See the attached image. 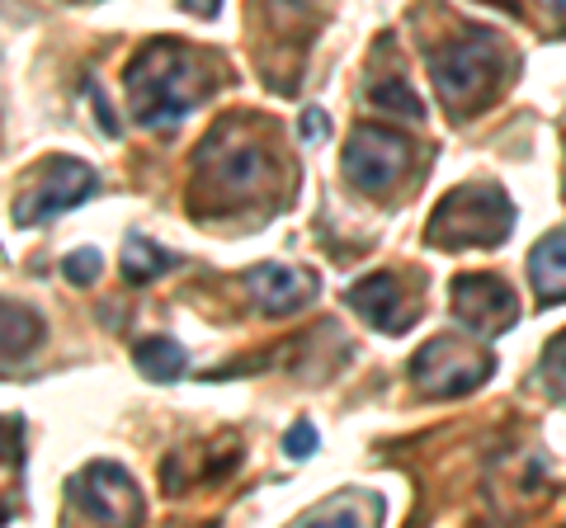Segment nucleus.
<instances>
[{
  "label": "nucleus",
  "instance_id": "nucleus-1",
  "mask_svg": "<svg viewBox=\"0 0 566 528\" xmlns=\"http://www.w3.org/2000/svg\"><path fill=\"white\" fill-rule=\"evenodd\" d=\"M123 85H128V109H133V118L142 123V128L166 133L208 95L212 72L193 47L156 39L128 62Z\"/></svg>",
  "mask_w": 566,
  "mask_h": 528
},
{
  "label": "nucleus",
  "instance_id": "nucleus-2",
  "mask_svg": "<svg viewBox=\"0 0 566 528\" xmlns=\"http://www.w3.org/2000/svg\"><path fill=\"white\" fill-rule=\"evenodd\" d=\"M515 226V203L501 184H458L434 203L430 245L439 251H491Z\"/></svg>",
  "mask_w": 566,
  "mask_h": 528
},
{
  "label": "nucleus",
  "instance_id": "nucleus-3",
  "mask_svg": "<svg viewBox=\"0 0 566 528\" xmlns=\"http://www.w3.org/2000/svg\"><path fill=\"white\" fill-rule=\"evenodd\" d=\"M501 66H505V52L486 29H472V33H463V39H453L439 52H430L434 91L444 104H453V109L482 104L495 91V81H501Z\"/></svg>",
  "mask_w": 566,
  "mask_h": 528
},
{
  "label": "nucleus",
  "instance_id": "nucleus-4",
  "mask_svg": "<svg viewBox=\"0 0 566 528\" xmlns=\"http://www.w3.org/2000/svg\"><path fill=\"white\" fill-rule=\"evenodd\" d=\"M491 355L486 349H476L472 340H458V336H434L430 345L416 349L411 359V382L416 392L434 397V401H449V397H468L472 387H482L486 373H491Z\"/></svg>",
  "mask_w": 566,
  "mask_h": 528
},
{
  "label": "nucleus",
  "instance_id": "nucleus-5",
  "mask_svg": "<svg viewBox=\"0 0 566 528\" xmlns=\"http://www.w3.org/2000/svg\"><path fill=\"white\" fill-rule=\"evenodd\" d=\"M95 189H99V175L85 161H76V156H52V161L39 166L33 184L24 189V199L14 203V222L43 226L57 213H71V208H81L85 199H95Z\"/></svg>",
  "mask_w": 566,
  "mask_h": 528
},
{
  "label": "nucleus",
  "instance_id": "nucleus-6",
  "mask_svg": "<svg viewBox=\"0 0 566 528\" xmlns=\"http://www.w3.org/2000/svg\"><path fill=\"white\" fill-rule=\"evenodd\" d=\"M193 170H199V180L212 193H222V199H245V193L264 180V151L237 123H222L212 137H203L199 156H193Z\"/></svg>",
  "mask_w": 566,
  "mask_h": 528
},
{
  "label": "nucleus",
  "instance_id": "nucleus-7",
  "mask_svg": "<svg viewBox=\"0 0 566 528\" xmlns=\"http://www.w3.org/2000/svg\"><path fill=\"white\" fill-rule=\"evenodd\" d=\"M406 166H411V142L382 123H359L340 151L345 180L364 193H387L406 175Z\"/></svg>",
  "mask_w": 566,
  "mask_h": 528
},
{
  "label": "nucleus",
  "instance_id": "nucleus-8",
  "mask_svg": "<svg viewBox=\"0 0 566 528\" xmlns=\"http://www.w3.org/2000/svg\"><path fill=\"white\" fill-rule=\"evenodd\" d=\"M71 500L85 519L95 524H137L142 519V496L137 482L118 463H91L71 482Z\"/></svg>",
  "mask_w": 566,
  "mask_h": 528
},
{
  "label": "nucleus",
  "instance_id": "nucleus-9",
  "mask_svg": "<svg viewBox=\"0 0 566 528\" xmlns=\"http://www.w3.org/2000/svg\"><path fill=\"white\" fill-rule=\"evenodd\" d=\"M453 316L463 321L472 336H501V330L515 326V293H510L505 278H495V274H458L453 278Z\"/></svg>",
  "mask_w": 566,
  "mask_h": 528
},
{
  "label": "nucleus",
  "instance_id": "nucleus-10",
  "mask_svg": "<svg viewBox=\"0 0 566 528\" xmlns=\"http://www.w3.org/2000/svg\"><path fill=\"white\" fill-rule=\"evenodd\" d=\"M245 288H251L255 307L264 316H293V311H303L316 297L322 278H316L312 270H297V264L264 260V264H255V270L245 274Z\"/></svg>",
  "mask_w": 566,
  "mask_h": 528
},
{
  "label": "nucleus",
  "instance_id": "nucleus-11",
  "mask_svg": "<svg viewBox=\"0 0 566 528\" xmlns=\"http://www.w3.org/2000/svg\"><path fill=\"white\" fill-rule=\"evenodd\" d=\"M349 307L359 311L374 330H387V336L411 330L416 316H420V303H416V297H406L397 274H368V278H359V284L349 288Z\"/></svg>",
  "mask_w": 566,
  "mask_h": 528
},
{
  "label": "nucleus",
  "instance_id": "nucleus-12",
  "mask_svg": "<svg viewBox=\"0 0 566 528\" xmlns=\"http://www.w3.org/2000/svg\"><path fill=\"white\" fill-rule=\"evenodd\" d=\"M528 278H534V293L547 303H566V226L547 232L534 255H528Z\"/></svg>",
  "mask_w": 566,
  "mask_h": 528
},
{
  "label": "nucleus",
  "instance_id": "nucleus-13",
  "mask_svg": "<svg viewBox=\"0 0 566 528\" xmlns=\"http://www.w3.org/2000/svg\"><path fill=\"white\" fill-rule=\"evenodd\" d=\"M48 326L43 316L33 307H20V303H0V359H24L33 349L43 345Z\"/></svg>",
  "mask_w": 566,
  "mask_h": 528
},
{
  "label": "nucleus",
  "instance_id": "nucleus-14",
  "mask_svg": "<svg viewBox=\"0 0 566 528\" xmlns=\"http://www.w3.org/2000/svg\"><path fill=\"white\" fill-rule=\"evenodd\" d=\"M382 519V496L374 490H340L326 505L303 515V524H378Z\"/></svg>",
  "mask_w": 566,
  "mask_h": 528
},
{
  "label": "nucleus",
  "instance_id": "nucleus-15",
  "mask_svg": "<svg viewBox=\"0 0 566 528\" xmlns=\"http://www.w3.org/2000/svg\"><path fill=\"white\" fill-rule=\"evenodd\" d=\"M170 270H175V255L166 245H156L151 236L123 241V278H128V284H151V278H161Z\"/></svg>",
  "mask_w": 566,
  "mask_h": 528
},
{
  "label": "nucleus",
  "instance_id": "nucleus-16",
  "mask_svg": "<svg viewBox=\"0 0 566 528\" xmlns=\"http://www.w3.org/2000/svg\"><path fill=\"white\" fill-rule=\"evenodd\" d=\"M133 359H137L142 373L156 378V382L180 378V373H185V363H189L185 345H180V340H170V336H147V340H137V345H133Z\"/></svg>",
  "mask_w": 566,
  "mask_h": 528
},
{
  "label": "nucleus",
  "instance_id": "nucleus-17",
  "mask_svg": "<svg viewBox=\"0 0 566 528\" xmlns=\"http://www.w3.org/2000/svg\"><path fill=\"white\" fill-rule=\"evenodd\" d=\"M368 99L378 104V109H387V114H401V118H411V123H420L424 118V104H420V95L406 85L401 76H392V81H374L368 85Z\"/></svg>",
  "mask_w": 566,
  "mask_h": 528
},
{
  "label": "nucleus",
  "instance_id": "nucleus-18",
  "mask_svg": "<svg viewBox=\"0 0 566 528\" xmlns=\"http://www.w3.org/2000/svg\"><path fill=\"white\" fill-rule=\"evenodd\" d=\"M99 270H104V255H99V251H91V245H81V251H71V255L62 260V274H66V284H76V288L95 284V278H99Z\"/></svg>",
  "mask_w": 566,
  "mask_h": 528
},
{
  "label": "nucleus",
  "instance_id": "nucleus-19",
  "mask_svg": "<svg viewBox=\"0 0 566 528\" xmlns=\"http://www.w3.org/2000/svg\"><path fill=\"white\" fill-rule=\"evenodd\" d=\"M543 378L553 382L557 392H566V330H562V336H557L553 345L543 349Z\"/></svg>",
  "mask_w": 566,
  "mask_h": 528
},
{
  "label": "nucleus",
  "instance_id": "nucleus-20",
  "mask_svg": "<svg viewBox=\"0 0 566 528\" xmlns=\"http://www.w3.org/2000/svg\"><path fill=\"white\" fill-rule=\"evenodd\" d=\"M312 448H316V430L307 425V420H297V425H293L289 434H283V453L303 463V457H312Z\"/></svg>",
  "mask_w": 566,
  "mask_h": 528
},
{
  "label": "nucleus",
  "instance_id": "nucleus-21",
  "mask_svg": "<svg viewBox=\"0 0 566 528\" xmlns=\"http://www.w3.org/2000/svg\"><path fill=\"white\" fill-rule=\"evenodd\" d=\"M20 439H24L20 420H0V463H20Z\"/></svg>",
  "mask_w": 566,
  "mask_h": 528
},
{
  "label": "nucleus",
  "instance_id": "nucleus-22",
  "mask_svg": "<svg viewBox=\"0 0 566 528\" xmlns=\"http://www.w3.org/2000/svg\"><path fill=\"white\" fill-rule=\"evenodd\" d=\"M326 133H331V118H326L322 109H307V114H303V137H307V142H322Z\"/></svg>",
  "mask_w": 566,
  "mask_h": 528
},
{
  "label": "nucleus",
  "instance_id": "nucleus-23",
  "mask_svg": "<svg viewBox=\"0 0 566 528\" xmlns=\"http://www.w3.org/2000/svg\"><path fill=\"white\" fill-rule=\"evenodd\" d=\"M180 6H185V14H193V20H212L222 0H180Z\"/></svg>",
  "mask_w": 566,
  "mask_h": 528
},
{
  "label": "nucleus",
  "instance_id": "nucleus-24",
  "mask_svg": "<svg viewBox=\"0 0 566 528\" xmlns=\"http://www.w3.org/2000/svg\"><path fill=\"white\" fill-rule=\"evenodd\" d=\"M543 10H547V14H553V20H557V24H566V0H543Z\"/></svg>",
  "mask_w": 566,
  "mask_h": 528
}]
</instances>
